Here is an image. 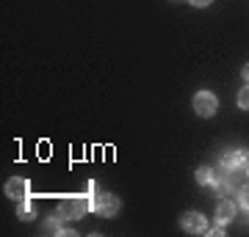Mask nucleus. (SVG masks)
Masks as SVG:
<instances>
[{
  "instance_id": "obj_1",
  "label": "nucleus",
  "mask_w": 249,
  "mask_h": 237,
  "mask_svg": "<svg viewBox=\"0 0 249 237\" xmlns=\"http://www.w3.org/2000/svg\"><path fill=\"white\" fill-rule=\"evenodd\" d=\"M89 207L94 212H100V215H106V218H108V215H116V212H119V199L111 196V193H97V190H94Z\"/></svg>"
},
{
  "instance_id": "obj_2",
  "label": "nucleus",
  "mask_w": 249,
  "mask_h": 237,
  "mask_svg": "<svg viewBox=\"0 0 249 237\" xmlns=\"http://www.w3.org/2000/svg\"><path fill=\"white\" fill-rule=\"evenodd\" d=\"M89 210V202L83 199V196H70V199H61V207H58V212H61L64 218L70 221H78L83 218V212Z\"/></svg>"
},
{
  "instance_id": "obj_3",
  "label": "nucleus",
  "mask_w": 249,
  "mask_h": 237,
  "mask_svg": "<svg viewBox=\"0 0 249 237\" xmlns=\"http://www.w3.org/2000/svg\"><path fill=\"white\" fill-rule=\"evenodd\" d=\"M216 108H219V102H216V97L211 94V91H199L194 97V111H196V116H213L216 113Z\"/></svg>"
},
{
  "instance_id": "obj_4",
  "label": "nucleus",
  "mask_w": 249,
  "mask_h": 237,
  "mask_svg": "<svg viewBox=\"0 0 249 237\" xmlns=\"http://www.w3.org/2000/svg\"><path fill=\"white\" fill-rule=\"evenodd\" d=\"M180 223H183V229L186 232H191V235H205L208 232V223H205V215H199V212H183L180 215Z\"/></svg>"
},
{
  "instance_id": "obj_5",
  "label": "nucleus",
  "mask_w": 249,
  "mask_h": 237,
  "mask_svg": "<svg viewBox=\"0 0 249 237\" xmlns=\"http://www.w3.org/2000/svg\"><path fill=\"white\" fill-rule=\"evenodd\" d=\"M6 196H9V199H17V202L28 199V179H22V176H11L9 182H6Z\"/></svg>"
},
{
  "instance_id": "obj_6",
  "label": "nucleus",
  "mask_w": 249,
  "mask_h": 237,
  "mask_svg": "<svg viewBox=\"0 0 249 237\" xmlns=\"http://www.w3.org/2000/svg\"><path fill=\"white\" fill-rule=\"evenodd\" d=\"M232 215H235V204L232 202H222L219 204V207H216V221H219V223H227V221H232Z\"/></svg>"
},
{
  "instance_id": "obj_7",
  "label": "nucleus",
  "mask_w": 249,
  "mask_h": 237,
  "mask_svg": "<svg viewBox=\"0 0 249 237\" xmlns=\"http://www.w3.org/2000/svg\"><path fill=\"white\" fill-rule=\"evenodd\" d=\"M244 160H247L244 152L232 149V152H227V155L222 158V163H224V168H241V166H244Z\"/></svg>"
},
{
  "instance_id": "obj_8",
  "label": "nucleus",
  "mask_w": 249,
  "mask_h": 237,
  "mask_svg": "<svg viewBox=\"0 0 249 237\" xmlns=\"http://www.w3.org/2000/svg\"><path fill=\"white\" fill-rule=\"evenodd\" d=\"M211 179H213L211 168H199V171H196V182H199V185H208Z\"/></svg>"
},
{
  "instance_id": "obj_9",
  "label": "nucleus",
  "mask_w": 249,
  "mask_h": 237,
  "mask_svg": "<svg viewBox=\"0 0 249 237\" xmlns=\"http://www.w3.org/2000/svg\"><path fill=\"white\" fill-rule=\"evenodd\" d=\"M238 105L244 108V111H249V83H247V88L238 91Z\"/></svg>"
},
{
  "instance_id": "obj_10",
  "label": "nucleus",
  "mask_w": 249,
  "mask_h": 237,
  "mask_svg": "<svg viewBox=\"0 0 249 237\" xmlns=\"http://www.w3.org/2000/svg\"><path fill=\"white\" fill-rule=\"evenodd\" d=\"M17 215H19L22 221H31V215H34V210H31V204H19Z\"/></svg>"
},
{
  "instance_id": "obj_11",
  "label": "nucleus",
  "mask_w": 249,
  "mask_h": 237,
  "mask_svg": "<svg viewBox=\"0 0 249 237\" xmlns=\"http://www.w3.org/2000/svg\"><path fill=\"white\" fill-rule=\"evenodd\" d=\"M238 207H244V210H249V188H244L238 196Z\"/></svg>"
},
{
  "instance_id": "obj_12",
  "label": "nucleus",
  "mask_w": 249,
  "mask_h": 237,
  "mask_svg": "<svg viewBox=\"0 0 249 237\" xmlns=\"http://www.w3.org/2000/svg\"><path fill=\"white\" fill-rule=\"evenodd\" d=\"M188 3H191V6H196V9H202V6H208V3H211V0H188Z\"/></svg>"
},
{
  "instance_id": "obj_13",
  "label": "nucleus",
  "mask_w": 249,
  "mask_h": 237,
  "mask_svg": "<svg viewBox=\"0 0 249 237\" xmlns=\"http://www.w3.org/2000/svg\"><path fill=\"white\" fill-rule=\"evenodd\" d=\"M208 232H211V235H216V237H219V235H224V229H222V223H219V226H216V229H208Z\"/></svg>"
},
{
  "instance_id": "obj_14",
  "label": "nucleus",
  "mask_w": 249,
  "mask_h": 237,
  "mask_svg": "<svg viewBox=\"0 0 249 237\" xmlns=\"http://www.w3.org/2000/svg\"><path fill=\"white\" fill-rule=\"evenodd\" d=\"M241 75H244V80H247V83H249V63H247V66H244V69H241Z\"/></svg>"
}]
</instances>
